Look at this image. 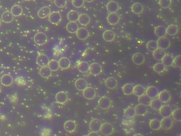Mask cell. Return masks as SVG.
Here are the masks:
<instances>
[{
  "label": "cell",
  "instance_id": "obj_1",
  "mask_svg": "<svg viewBox=\"0 0 181 136\" xmlns=\"http://www.w3.org/2000/svg\"><path fill=\"white\" fill-rule=\"evenodd\" d=\"M100 131L103 135L106 136H108L113 134V133L114 131V128L111 123L106 122V123H103V124L101 125Z\"/></svg>",
  "mask_w": 181,
  "mask_h": 136
},
{
  "label": "cell",
  "instance_id": "obj_2",
  "mask_svg": "<svg viewBox=\"0 0 181 136\" xmlns=\"http://www.w3.org/2000/svg\"><path fill=\"white\" fill-rule=\"evenodd\" d=\"M33 40L34 42L38 45H43L48 41V37L44 33L39 32L35 35Z\"/></svg>",
  "mask_w": 181,
  "mask_h": 136
},
{
  "label": "cell",
  "instance_id": "obj_3",
  "mask_svg": "<svg viewBox=\"0 0 181 136\" xmlns=\"http://www.w3.org/2000/svg\"><path fill=\"white\" fill-rule=\"evenodd\" d=\"M88 72L91 75H93V76H98L102 72V67L101 65L96 62H93V63L89 65V70Z\"/></svg>",
  "mask_w": 181,
  "mask_h": 136
},
{
  "label": "cell",
  "instance_id": "obj_4",
  "mask_svg": "<svg viewBox=\"0 0 181 136\" xmlns=\"http://www.w3.org/2000/svg\"><path fill=\"white\" fill-rule=\"evenodd\" d=\"M157 43L158 48L163 49V50L168 49L170 45V40L166 36L158 38V40L157 41Z\"/></svg>",
  "mask_w": 181,
  "mask_h": 136
},
{
  "label": "cell",
  "instance_id": "obj_5",
  "mask_svg": "<svg viewBox=\"0 0 181 136\" xmlns=\"http://www.w3.org/2000/svg\"><path fill=\"white\" fill-rule=\"evenodd\" d=\"M83 97L88 100H92L96 97V93L93 87H87L83 91Z\"/></svg>",
  "mask_w": 181,
  "mask_h": 136
},
{
  "label": "cell",
  "instance_id": "obj_6",
  "mask_svg": "<svg viewBox=\"0 0 181 136\" xmlns=\"http://www.w3.org/2000/svg\"><path fill=\"white\" fill-rule=\"evenodd\" d=\"M160 122H161V128H162V129L165 130H170V128H172L173 124V120L172 119V118H170V116L163 118Z\"/></svg>",
  "mask_w": 181,
  "mask_h": 136
},
{
  "label": "cell",
  "instance_id": "obj_7",
  "mask_svg": "<svg viewBox=\"0 0 181 136\" xmlns=\"http://www.w3.org/2000/svg\"><path fill=\"white\" fill-rule=\"evenodd\" d=\"M98 106L103 110L108 109L111 106V100L107 97H102L98 100Z\"/></svg>",
  "mask_w": 181,
  "mask_h": 136
},
{
  "label": "cell",
  "instance_id": "obj_8",
  "mask_svg": "<svg viewBox=\"0 0 181 136\" xmlns=\"http://www.w3.org/2000/svg\"><path fill=\"white\" fill-rule=\"evenodd\" d=\"M76 34L78 39L79 40H81V41H85V40L87 39L89 36L88 31L84 27L79 28L78 30L76 32Z\"/></svg>",
  "mask_w": 181,
  "mask_h": 136
},
{
  "label": "cell",
  "instance_id": "obj_9",
  "mask_svg": "<svg viewBox=\"0 0 181 136\" xmlns=\"http://www.w3.org/2000/svg\"><path fill=\"white\" fill-rule=\"evenodd\" d=\"M62 16L61 14H59L58 11H54L52 12L49 14L48 16V20L49 21L53 24H58L59 22L61 21Z\"/></svg>",
  "mask_w": 181,
  "mask_h": 136
},
{
  "label": "cell",
  "instance_id": "obj_10",
  "mask_svg": "<svg viewBox=\"0 0 181 136\" xmlns=\"http://www.w3.org/2000/svg\"><path fill=\"white\" fill-rule=\"evenodd\" d=\"M158 93H159V91L157 87L153 86L149 87L147 89H145V94H147L151 99L157 98Z\"/></svg>",
  "mask_w": 181,
  "mask_h": 136
},
{
  "label": "cell",
  "instance_id": "obj_11",
  "mask_svg": "<svg viewBox=\"0 0 181 136\" xmlns=\"http://www.w3.org/2000/svg\"><path fill=\"white\" fill-rule=\"evenodd\" d=\"M158 111H159L160 115L163 118L170 116L173 111L171 107L169 105H162V107Z\"/></svg>",
  "mask_w": 181,
  "mask_h": 136
},
{
  "label": "cell",
  "instance_id": "obj_12",
  "mask_svg": "<svg viewBox=\"0 0 181 136\" xmlns=\"http://www.w3.org/2000/svg\"><path fill=\"white\" fill-rule=\"evenodd\" d=\"M55 100L58 104H64L68 101V95L64 92H59L55 95Z\"/></svg>",
  "mask_w": 181,
  "mask_h": 136
},
{
  "label": "cell",
  "instance_id": "obj_13",
  "mask_svg": "<svg viewBox=\"0 0 181 136\" xmlns=\"http://www.w3.org/2000/svg\"><path fill=\"white\" fill-rule=\"evenodd\" d=\"M101 125H102V123L101 122L100 120L97 119V118H93V119L90 122L89 127H90L91 131L98 132L100 131Z\"/></svg>",
  "mask_w": 181,
  "mask_h": 136
},
{
  "label": "cell",
  "instance_id": "obj_14",
  "mask_svg": "<svg viewBox=\"0 0 181 136\" xmlns=\"http://www.w3.org/2000/svg\"><path fill=\"white\" fill-rule=\"evenodd\" d=\"M158 99H159L162 103H167L170 100L171 96H170V92L166 90L162 91L158 93Z\"/></svg>",
  "mask_w": 181,
  "mask_h": 136
},
{
  "label": "cell",
  "instance_id": "obj_15",
  "mask_svg": "<svg viewBox=\"0 0 181 136\" xmlns=\"http://www.w3.org/2000/svg\"><path fill=\"white\" fill-rule=\"evenodd\" d=\"M50 60L48 57L45 54H40L36 59V62L39 66H48Z\"/></svg>",
  "mask_w": 181,
  "mask_h": 136
},
{
  "label": "cell",
  "instance_id": "obj_16",
  "mask_svg": "<svg viewBox=\"0 0 181 136\" xmlns=\"http://www.w3.org/2000/svg\"><path fill=\"white\" fill-rule=\"evenodd\" d=\"M145 61V57L144 55L143 54L140 53V52H137V53H135L132 56V62L135 65H142Z\"/></svg>",
  "mask_w": 181,
  "mask_h": 136
},
{
  "label": "cell",
  "instance_id": "obj_17",
  "mask_svg": "<svg viewBox=\"0 0 181 136\" xmlns=\"http://www.w3.org/2000/svg\"><path fill=\"white\" fill-rule=\"evenodd\" d=\"M88 87V83L86 79L83 78H79L75 82V87L79 91H83Z\"/></svg>",
  "mask_w": 181,
  "mask_h": 136
},
{
  "label": "cell",
  "instance_id": "obj_18",
  "mask_svg": "<svg viewBox=\"0 0 181 136\" xmlns=\"http://www.w3.org/2000/svg\"><path fill=\"white\" fill-rule=\"evenodd\" d=\"M105 84L106 87H108L110 89H115L118 86V81L115 78L113 77H110L106 79Z\"/></svg>",
  "mask_w": 181,
  "mask_h": 136
},
{
  "label": "cell",
  "instance_id": "obj_19",
  "mask_svg": "<svg viewBox=\"0 0 181 136\" xmlns=\"http://www.w3.org/2000/svg\"><path fill=\"white\" fill-rule=\"evenodd\" d=\"M135 110L136 115H137V116H144L147 114L148 111L147 106L141 104H139L136 106V107L135 108Z\"/></svg>",
  "mask_w": 181,
  "mask_h": 136
},
{
  "label": "cell",
  "instance_id": "obj_20",
  "mask_svg": "<svg viewBox=\"0 0 181 136\" xmlns=\"http://www.w3.org/2000/svg\"><path fill=\"white\" fill-rule=\"evenodd\" d=\"M64 128L67 132L72 133L76 128V123L73 120H67L64 123Z\"/></svg>",
  "mask_w": 181,
  "mask_h": 136
},
{
  "label": "cell",
  "instance_id": "obj_21",
  "mask_svg": "<svg viewBox=\"0 0 181 136\" xmlns=\"http://www.w3.org/2000/svg\"><path fill=\"white\" fill-rule=\"evenodd\" d=\"M166 54L165 50L159 48H157L153 52V57L157 61H162V58Z\"/></svg>",
  "mask_w": 181,
  "mask_h": 136
},
{
  "label": "cell",
  "instance_id": "obj_22",
  "mask_svg": "<svg viewBox=\"0 0 181 136\" xmlns=\"http://www.w3.org/2000/svg\"><path fill=\"white\" fill-rule=\"evenodd\" d=\"M0 82L4 87H9L13 83V78L9 75H4L0 79Z\"/></svg>",
  "mask_w": 181,
  "mask_h": 136
},
{
  "label": "cell",
  "instance_id": "obj_23",
  "mask_svg": "<svg viewBox=\"0 0 181 136\" xmlns=\"http://www.w3.org/2000/svg\"><path fill=\"white\" fill-rule=\"evenodd\" d=\"M106 9L110 13H116L119 10V5L115 1H110L106 5Z\"/></svg>",
  "mask_w": 181,
  "mask_h": 136
},
{
  "label": "cell",
  "instance_id": "obj_24",
  "mask_svg": "<svg viewBox=\"0 0 181 136\" xmlns=\"http://www.w3.org/2000/svg\"><path fill=\"white\" fill-rule=\"evenodd\" d=\"M115 38V34L113 31L107 30L103 34V39L107 42H112Z\"/></svg>",
  "mask_w": 181,
  "mask_h": 136
},
{
  "label": "cell",
  "instance_id": "obj_25",
  "mask_svg": "<svg viewBox=\"0 0 181 136\" xmlns=\"http://www.w3.org/2000/svg\"><path fill=\"white\" fill-rule=\"evenodd\" d=\"M108 22L110 25H116L120 21V17L116 13H110L107 17Z\"/></svg>",
  "mask_w": 181,
  "mask_h": 136
},
{
  "label": "cell",
  "instance_id": "obj_26",
  "mask_svg": "<svg viewBox=\"0 0 181 136\" xmlns=\"http://www.w3.org/2000/svg\"><path fill=\"white\" fill-rule=\"evenodd\" d=\"M51 13L50 9L48 7H43L38 12V16L40 19H45L49 16Z\"/></svg>",
  "mask_w": 181,
  "mask_h": 136
},
{
  "label": "cell",
  "instance_id": "obj_27",
  "mask_svg": "<svg viewBox=\"0 0 181 136\" xmlns=\"http://www.w3.org/2000/svg\"><path fill=\"white\" fill-rule=\"evenodd\" d=\"M78 21L81 25L86 26L89 24V23L91 21V19L88 15L86 14H81L79 15Z\"/></svg>",
  "mask_w": 181,
  "mask_h": 136
},
{
  "label": "cell",
  "instance_id": "obj_28",
  "mask_svg": "<svg viewBox=\"0 0 181 136\" xmlns=\"http://www.w3.org/2000/svg\"><path fill=\"white\" fill-rule=\"evenodd\" d=\"M39 74L42 77L48 79V78L51 76L52 71L48 67V66H43L41 68V70H40Z\"/></svg>",
  "mask_w": 181,
  "mask_h": 136
},
{
  "label": "cell",
  "instance_id": "obj_29",
  "mask_svg": "<svg viewBox=\"0 0 181 136\" xmlns=\"http://www.w3.org/2000/svg\"><path fill=\"white\" fill-rule=\"evenodd\" d=\"M58 62H59V67L64 70L68 69L71 65L70 60L67 58V57H62V58L59 59Z\"/></svg>",
  "mask_w": 181,
  "mask_h": 136
},
{
  "label": "cell",
  "instance_id": "obj_30",
  "mask_svg": "<svg viewBox=\"0 0 181 136\" xmlns=\"http://www.w3.org/2000/svg\"><path fill=\"white\" fill-rule=\"evenodd\" d=\"M14 16L13 14H11V11H5L4 13L2 14L1 20L4 23H6V24H9V23H11L14 19Z\"/></svg>",
  "mask_w": 181,
  "mask_h": 136
},
{
  "label": "cell",
  "instance_id": "obj_31",
  "mask_svg": "<svg viewBox=\"0 0 181 136\" xmlns=\"http://www.w3.org/2000/svg\"><path fill=\"white\" fill-rule=\"evenodd\" d=\"M131 10L134 14H140L144 11L143 5L139 2L133 4L131 7Z\"/></svg>",
  "mask_w": 181,
  "mask_h": 136
},
{
  "label": "cell",
  "instance_id": "obj_32",
  "mask_svg": "<svg viewBox=\"0 0 181 136\" xmlns=\"http://www.w3.org/2000/svg\"><path fill=\"white\" fill-rule=\"evenodd\" d=\"M162 63L165 65L166 67H170L173 66V57L172 55L166 53L164 56L162 60Z\"/></svg>",
  "mask_w": 181,
  "mask_h": 136
},
{
  "label": "cell",
  "instance_id": "obj_33",
  "mask_svg": "<svg viewBox=\"0 0 181 136\" xmlns=\"http://www.w3.org/2000/svg\"><path fill=\"white\" fill-rule=\"evenodd\" d=\"M162 105H163V103L158 99H157V98L152 99L149 104L151 108L154 111L159 110L161 109V107H162Z\"/></svg>",
  "mask_w": 181,
  "mask_h": 136
},
{
  "label": "cell",
  "instance_id": "obj_34",
  "mask_svg": "<svg viewBox=\"0 0 181 136\" xmlns=\"http://www.w3.org/2000/svg\"><path fill=\"white\" fill-rule=\"evenodd\" d=\"M66 29L67 31L69 33H70V34H76V31H77L79 29V26L76 22L69 21V23L67 24Z\"/></svg>",
  "mask_w": 181,
  "mask_h": 136
},
{
  "label": "cell",
  "instance_id": "obj_35",
  "mask_svg": "<svg viewBox=\"0 0 181 136\" xmlns=\"http://www.w3.org/2000/svg\"><path fill=\"white\" fill-rule=\"evenodd\" d=\"M154 34L157 37H163L166 35V28L163 26H158L155 28Z\"/></svg>",
  "mask_w": 181,
  "mask_h": 136
},
{
  "label": "cell",
  "instance_id": "obj_36",
  "mask_svg": "<svg viewBox=\"0 0 181 136\" xmlns=\"http://www.w3.org/2000/svg\"><path fill=\"white\" fill-rule=\"evenodd\" d=\"M133 94H135L137 97H140L145 94V88L140 84L136 85L135 87H134Z\"/></svg>",
  "mask_w": 181,
  "mask_h": 136
},
{
  "label": "cell",
  "instance_id": "obj_37",
  "mask_svg": "<svg viewBox=\"0 0 181 136\" xmlns=\"http://www.w3.org/2000/svg\"><path fill=\"white\" fill-rule=\"evenodd\" d=\"M151 101H152V99H151L150 98L145 94L142 95V96H140V97H139V98H138L139 103H140V104H141L147 106V107L149 106Z\"/></svg>",
  "mask_w": 181,
  "mask_h": 136
},
{
  "label": "cell",
  "instance_id": "obj_38",
  "mask_svg": "<svg viewBox=\"0 0 181 136\" xmlns=\"http://www.w3.org/2000/svg\"><path fill=\"white\" fill-rule=\"evenodd\" d=\"M79 16V14L77 11H75V10H71L67 14V19L69 21L76 22V21H78Z\"/></svg>",
  "mask_w": 181,
  "mask_h": 136
},
{
  "label": "cell",
  "instance_id": "obj_39",
  "mask_svg": "<svg viewBox=\"0 0 181 136\" xmlns=\"http://www.w3.org/2000/svg\"><path fill=\"white\" fill-rule=\"evenodd\" d=\"M11 12L14 16H19L23 13V9L19 5H14L11 7Z\"/></svg>",
  "mask_w": 181,
  "mask_h": 136
},
{
  "label": "cell",
  "instance_id": "obj_40",
  "mask_svg": "<svg viewBox=\"0 0 181 136\" xmlns=\"http://www.w3.org/2000/svg\"><path fill=\"white\" fill-rule=\"evenodd\" d=\"M178 32V27L176 25H170L166 28V34L169 36H175Z\"/></svg>",
  "mask_w": 181,
  "mask_h": 136
},
{
  "label": "cell",
  "instance_id": "obj_41",
  "mask_svg": "<svg viewBox=\"0 0 181 136\" xmlns=\"http://www.w3.org/2000/svg\"><path fill=\"white\" fill-rule=\"evenodd\" d=\"M134 86L132 84L127 83L123 87V92L125 95H131L133 94Z\"/></svg>",
  "mask_w": 181,
  "mask_h": 136
},
{
  "label": "cell",
  "instance_id": "obj_42",
  "mask_svg": "<svg viewBox=\"0 0 181 136\" xmlns=\"http://www.w3.org/2000/svg\"><path fill=\"white\" fill-rule=\"evenodd\" d=\"M149 127L153 130H158L161 129V122L158 119H152L149 122Z\"/></svg>",
  "mask_w": 181,
  "mask_h": 136
},
{
  "label": "cell",
  "instance_id": "obj_43",
  "mask_svg": "<svg viewBox=\"0 0 181 136\" xmlns=\"http://www.w3.org/2000/svg\"><path fill=\"white\" fill-rule=\"evenodd\" d=\"M48 66L50 69L51 70V71H53V72L58 71V70H59V62H58V61H57V60H50Z\"/></svg>",
  "mask_w": 181,
  "mask_h": 136
},
{
  "label": "cell",
  "instance_id": "obj_44",
  "mask_svg": "<svg viewBox=\"0 0 181 136\" xmlns=\"http://www.w3.org/2000/svg\"><path fill=\"white\" fill-rule=\"evenodd\" d=\"M78 70L79 72L82 73H86L88 72L89 70V65L88 62H81L78 65Z\"/></svg>",
  "mask_w": 181,
  "mask_h": 136
},
{
  "label": "cell",
  "instance_id": "obj_45",
  "mask_svg": "<svg viewBox=\"0 0 181 136\" xmlns=\"http://www.w3.org/2000/svg\"><path fill=\"white\" fill-rule=\"evenodd\" d=\"M124 115H125V117H127L128 118H134L136 115L135 108L132 107L127 108V109L125 110V111H124Z\"/></svg>",
  "mask_w": 181,
  "mask_h": 136
},
{
  "label": "cell",
  "instance_id": "obj_46",
  "mask_svg": "<svg viewBox=\"0 0 181 136\" xmlns=\"http://www.w3.org/2000/svg\"><path fill=\"white\" fill-rule=\"evenodd\" d=\"M153 69L154 70V72L160 74V73H162L165 71L166 66L162 62H157V63H156L153 65Z\"/></svg>",
  "mask_w": 181,
  "mask_h": 136
},
{
  "label": "cell",
  "instance_id": "obj_47",
  "mask_svg": "<svg viewBox=\"0 0 181 136\" xmlns=\"http://www.w3.org/2000/svg\"><path fill=\"white\" fill-rule=\"evenodd\" d=\"M158 48L157 43L155 41H150L147 43V48L149 51L153 52Z\"/></svg>",
  "mask_w": 181,
  "mask_h": 136
},
{
  "label": "cell",
  "instance_id": "obj_48",
  "mask_svg": "<svg viewBox=\"0 0 181 136\" xmlns=\"http://www.w3.org/2000/svg\"><path fill=\"white\" fill-rule=\"evenodd\" d=\"M171 3L172 0H158V4L163 9L169 8Z\"/></svg>",
  "mask_w": 181,
  "mask_h": 136
},
{
  "label": "cell",
  "instance_id": "obj_49",
  "mask_svg": "<svg viewBox=\"0 0 181 136\" xmlns=\"http://www.w3.org/2000/svg\"><path fill=\"white\" fill-rule=\"evenodd\" d=\"M171 115L173 118V119H175L178 122L181 121V113H180V109H179V108L175 109L173 111H172Z\"/></svg>",
  "mask_w": 181,
  "mask_h": 136
},
{
  "label": "cell",
  "instance_id": "obj_50",
  "mask_svg": "<svg viewBox=\"0 0 181 136\" xmlns=\"http://www.w3.org/2000/svg\"><path fill=\"white\" fill-rule=\"evenodd\" d=\"M71 3L76 8H81L84 4V0H71Z\"/></svg>",
  "mask_w": 181,
  "mask_h": 136
},
{
  "label": "cell",
  "instance_id": "obj_51",
  "mask_svg": "<svg viewBox=\"0 0 181 136\" xmlns=\"http://www.w3.org/2000/svg\"><path fill=\"white\" fill-rule=\"evenodd\" d=\"M54 4L56 5L58 8H64L67 4V0H54Z\"/></svg>",
  "mask_w": 181,
  "mask_h": 136
},
{
  "label": "cell",
  "instance_id": "obj_52",
  "mask_svg": "<svg viewBox=\"0 0 181 136\" xmlns=\"http://www.w3.org/2000/svg\"><path fill=\"white\" fill-rule=\"evenodd\" d=\"M173 66L178 67V68H180L181 64H180V55L175 57V58H173Z\"/></svg>",
  "mask_w": 181,
  "mask_h": 136
},
{
  "label": "cell",
  "instance_id": "obj_53",
  "mask_svg": "<svg viewBox=\"0 0 181 136\" xmlns=\"http://www.w3.org/2000/svg\"><path fill=\"white\" fill-rule=\"evenodd\" d=\"M88 136H92V135H96V136H98V132H94V131H91V133H89L88 134Z\"/></svg>",
  "mask_w": 181,
  "mask_h": 136
},
{
  "label": "cell",
  "instance_id": "obj_54",
  "mask_svg": "<svg viewBox=\"0 0 181 136\" xmlns=\"http://www.w3.org/2000/svg\"><path fill=\"white\" fill-rule=\"evenodd\" d=\"M93 1V0H84V2H91Z\"/></svg>",
  "mask_w": 181,
  "mask_h": 136
},
{
  "label": "cell",
  "instance_id": "obj_55",
  "mask_svg": "<svg viewBox=\"0 0 181 136\" xmlns=\"http://www.w3.org/2000/svg\"><path fill=\"white\" fill-rule=\"evenodd\" d=\"M1 24H2V20L1 19H0V26H1Z\"/></svg>",
  "mask_w": 181,
  "mask_h": 136
},
{
  "label": "cell",
  "instance_id": "obj_56",
  "mask_svg": "<svg viewBox=\"0 0 181 136\" xmlns=\"http://www.w3.org/2000/svg\"><path fill=\"white\" fill-rule=\"evenodd\" d=\"M136 135H142V134H135V136H136Z\"/></svg>",
  "mask_w": 181,
  "mask_h": 136
},
{
  "label": "cell",
  "instance_id": "obj_57",
  "mask_svg": "<svg viewBox=\"0 0 181 136\" xmlns=\"http://www.w3.org/2000/svg\"><path fill=\"white\" fill-rule=\"evenodd\" d=\"M24 1H30V0H24Z\"/></svg>",
  "mask_w": 181,
  "mask_h": 136
},
{
  "label": "cell",
  "instance_id": "obj_58",
  "mask_svg": "<svg viewBox=\"0 0 181 136\" xmlns=\"http://www.w3.org/2000/svg\"></svg>",
  "mask_w": 181,
  "mask_h": 136
}]
</instances>
